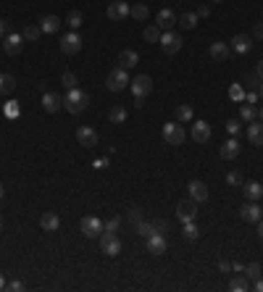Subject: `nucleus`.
Wrapping results in <instances>:
<instances>
[{"instance_id":"1","label":"nucleus","mask_w":263,"mask_h":292,"mask_svg":"<svg viewBox=\"0 0 263 292\" xmlns=\"http://www.w3.org/2000/svg\"><path fill=\"white\" fill-rule=\"evenodd\" d=\"M90 105V95L82 90V87H69L66 90V95H64V108L74 116H79L84 108Z\"/></svg>"},{"instance_id":"2","label":"nucleus","mask_w":263,"mask_h":292,"mask_svg":"<svg viewBox=\"0 0 263 292\" xmlns=\"http://www.w3.org/2000/svg\"><path fill=\"white\" fill-rule=\"evenodd\" d=\"M129 74H127V69H121V66H116V69H111V74H108V79H105V84H108V90L111 92H121V90H127L129 87Z\"/></svg>"},{"instance_id":"3","label":"nucleus","mask_w":263,"mask_h":292,"mask_svg":"<svg viewBox=\"0 0 263 292\" xmlns=\"http://www.w3.org/2000/svg\"><path fill=\"white\" fill-rule=\"evenodd\" d=\"M100 240V250L105 253V255H119L121 253V240H119V235L116 232H108V229H103V235L98 237Z\"/></svg>"},{"instance_id":"4","label":"nucleus","mask_w":263,"mask_h":292,"mask_svg":"<svg viewBox=\"0 0 263 292\" xmlns=\"http://www.w3.org/2000/svg\"><path fill=\"white\" fill-rule=\"evenodd\" d=\"M184 127L182 124H174V121H168V124H163V140H166V145H174V148H179L182 142H184Z\"/></svg>"},{"instance_id":"5","label":"nucleus","mask_w":263,"mask_h":292,"mask_svg":"<svg viewBox=\"0 0 263 292\" xmlns=\"http://www.w3.org/2000/svg\"><path fill=\"white\" fill-rule=\"evenodd\" d=\"M182 45H184V40H182V35L174 32V29H171V32H163V35H161V48H163L166 55L179 53V50H182Z\"/></svg>"},{"instance_id":"6","label":"nucleus","mask_w":263,"mask_h":292,"mask_svg":"<svg viewBox=\"0 0 263 292\" xmlns=\"http://www.w3.org/2000/svg\"><path fill=\"white\" fill-rule=\"evenodd\" d=\"M129 84H132V95L134 98H148L150 92H153V79H150L148 74H137Z\"/></svg>"},{"instance_id":"7","label":"nucleus","mask_w":263,"mask_h":292,"mask_svg":"<svg viewBox=\"0 0 263 292\" xmlns=\"http://www.w3.org/2000/svg\"><path fill=\"white\" fill-rule=\"evenodd\" d=\"M79 229H82V235L84 237H90V240H95V237H100L103 235V221L98 219V216H84L82 221H79Z\"/></svg>"},{"instance_id":"8","label":"nucleus","mask_w":263,"mask_h":292,"mask_svg":"<svg viewBox=\"0 0 263 292\" xmlns=\"http://www.w3.org/2000/svg\"><path fill=\"white\" fill-rule=\"evenodd\" d=\"M132 13V6L124 3V0H113L111 6H108V19L111 21H127Z\"/></svg>"},{"instance_id":"9","label":"nucleus","mask_w":263,"mask_h":292,"mask_svg":"<svg viewBox=\"0 0 263 292\" xmlns=\"http://www.w3.org/2000/svg\"><path fill=\"white\" fill-rule=\"evenodd\" d=\"M177 216H179L182 224H184V221H195V216H197V203L192 200V197H187V200H179V203H177Z\"/></svg>"},{"instance_id":"10","label":"nucleus","mask_w":263,"mask_h":292,"mask_svg":"<svg viewBox=\"0 0 263 292\" xmlns=\"http://www.w3.org/2000/svg\"><path fill=\"white\" fill-rule=\"evenodd\" d=\"M240 216H242V221H247V224H258V221L263 219V208L258 206V200H250V203H245V206L240 208Z\"/></svg>"},{"instance_id":"11","label":"nucleus","mask_w":263,"mask_h":292,"mask_svg":"<svg viewBox=\"0 0 263 292\" xmlns=\"http://www.w3.org/2000/svg\"><path fill=\"white\" fill-rule=\"evenodd\" d=\"M82 50V37L76 35V32H69L61 37V53H66V55H74V53H79Z\"/></svg>"},{"instance_id":"12","label":"nucleus","mask_w":263,"mask_h":292,"mask_svg":"<svg viewBox=\"0 0 263 292\" xmlns=\"http://www.w3.org/2000/svg\"><path fill=\"white\" fill-rule=\"evenodd\" d=\"M166 250H168V240H166V235L153 232V235L148 237V253H153V255H163Z\"/></svg>"},{"instance_id":"13","label":"nucleus","mask_w":263,"mask_h":292,"mask_svg":"<svg viewBox=\"0 0 263 292\" xmlns=\"http://www.w3.org/2000/svg\"><path fill=\"white\" fill-rule=\"evenodd\" d=\"M76 142L82 148H98V132L92 127H79L76 129Z\"/></svg>"},{"instance_id":"14","label":"nucleus","mask_w":263,"mask_h":292,"mask_svg":"<svg viewBox=\"0 0 263 292\" xmlns=\"http://www.w3.org/2000/svg\"><path fill=\"white\" fill-rule=\"evenodd\" d=\"M177 21H179V16H177L171 8H161V11H158V16H156V24L163 29V32H171Z\"/></svg>"},{"instance_id":"15","label":"nucleus","mask_w":263,"mask_h":292,"mask_svg":"<svg viewBox=\"0 0 263 292\" xmlns=\"http://www.w3.org/2000/svg\"><path fill=\"white\" fill-rule=\"evenodd\" d=\"M187 192L195 203H206L208 200V187H206V182H200V179H192L187 184Z\"/></svg>"},{"instance_id":"16","label":"nucleus","mask_w":263,"mask_h":292,"mask_svg":"<svg viewBox=\"0 0 263 292\" xmlns=\"http://www.w3.org/2000/svg\"><path fill=\"white\" fill-rule=\"evenodd\" d=\"M21 48H24V37L21 35H6V42H3V50H6V55H19L21 53Z\"/></svg>"},{"instance_id":"17","label":"nucleus","mask_w":263,"mask_h":292,"mask_svg":"<svg viewBox=\"0 0 263 292\" xmlns=\"http://www.w3.org/2000/svg\"><path fill=\"white\" fill-rule=\"evenodd\" d=\"M192 140L200 142V145L211 140V127H208V121H195V124H192Z\"/></svg>"},{"instance_id":"18","label":"nucleus","mask_w":263,"mask_h":292,"mask_svg":"<svg viewBox=\"0 0 263 292\" xmlns=\"http://www.w3.org/2000/svg\"><path fill=\"white\" fill-rule=\"evenodd\" d=\"M40 226H42V232H55V229L61 226L58 213L55 211H45L42 216H40Z\"/></svg>"},{"instance_id":"19","label":"nucleus","mask_w":263,"mask_h":292,"mask_svg":"<svg viewBox=\"0 0 263 292\" xmlns=\"http://www.w3.org/2000/svg\"><path fill=\"white\" fill-rule=\"evenodd\" d=\"M42 108L48 111V113H55L58 108H64V100H61L58 95H53V92L45 90V92H42Z\"/></svg>"},{"instance_id":"20","label":"nucleus","mask_w":263,"mask_h":292,"mask_svg":"<svg viewBox=\"0 0 263 292\" xmlns=\"http://www.w3.org/2000/svg\"><path fill=\"white\" fill-rule=\"evenodd\" d=\"M247 140L258 148L263 145V121H250V124H247Z\"/></svg>"},{"instance_id":"21","label":"nucleus","mask_w":263,"mask_h":292,"mask_svg":"<svg viewBox=\"0 0 263 292\" xmlns=\"http://www.w3.org/2000/svg\"><path fill=\"white\" fill-rule=\"evenodd\" d=\"M237 156H240V142H237V137H229V140L221 145V158L235 161Z\"/></svg>"},{"instance_id":"22","label":"nucleus","mask_w":263,"mask_h":292,"mask_svg":"<svg viewBox=\"0 0 263 292\" xmlns=\"http://www.w3.org/2000/svg\"><path fill=\"white\" fill-rule=\"evenodd\" d=\"M253 48V37L250 35H237L235 40H231V50L235 53H250Z\"/></svg>"},{"instance_id":"23","label":"nucleus","mask_w":263,"mask_h":292,"mask_svg":"<svg viewBox=\"0 0 263 292\" xmlns=\"http://www.w3.org/2000/svg\"><path fill=\"white\" fill-rule=\"evenodd\" d=\"M137 64H140V55H137L134 50H121V53H119V66H121V69L129 71V69H134Z\"/></svg>"},{"instance_id":"24","label":"nucleus","mask_w":263,"mask_h":292,"mask_svg":"<svg viewBox=\"0 0 263 292\" xmlns=\"http://www.w3.org/2000/svg\"><path fill=\"white\" fill-rule=\"evenodd\" d=\"M208 53H211V58H213V61H226V58L231 55V48H229L226 42H213Z\"/></svg>"},{"instance_id":"25","label":"nucleus","mask_w":263,"mask_h":292,"mask_svg":"<svg viewBox=\"0 0 263 292\" xmlns=\"http://www.w3.org/2000/svg\"><path fill=\"white\" fill-rule=\"evenodd\" d=\"M245 197L247 200H260L263 197V184L260 182H247L245 184Z\"/></svg>"},{"instance_id":"26","label":"nucleus","mask_w":263,"mask_h":292,"mask_svg":"<svg viewBox=\"0 0 263 292\" xmlns=\"http://www.w3.org/2000/svg\"><path fill=\"white\" fill-rule=\"evenodd\" d=\"M16 90V76L13 74H0V95H11Z\"/></svg>"},{"instance_id":"27","label":"nucleus","mask_w":263,"mask_h":292,"mask_svg":"<svg viewBox=\"0 0 263 292\" xmlns=\"http://www.w3.org/2000/svg\"><path fill=\"white\" fill-rule=\"evenodd\" d=\"M61 24H64V21H61L58 16H45L42 24H40V29H42L45 35H53V32H58V29H61Z\"/></svg>"},{"instance_id":"28","label":"nucleus","mask_w":263,"mask_h":292,"mask_svg":"<svg viewBox=\"0 0 263 292\" xmlns=\"http://www.w3.org/2000/svg\"><path fill=\"white\" fill-rule=\"evenodd\" d=\"M108 119H111V124H124V121H127V108H124V105H111Z\"/></svg>"},{"instance_id":"29","label":"nucleus","mask_w":263,"mask_h":292,"mask_svg":"<svg viewBox=\"0 0 263 292\" xmlns=\"http://www.w3.org/2000/svg\"><path fill=\"white\" fill-rule=\"evenodd\" d=\"M177 121L179 124H190L192 121V105H187V103L177 105Z\"/></svg>"},{"instance_id":"30","label":"nucleus","mask_w":263,"mask_h":292,"mask_svg":"<svg viewBox=\"0 0 263 292\" xmlns=\"http://www.w3.org/2000/svg\"><path fill=\"white\" fill-rule=\"evenodd\" d=\"M247 287H250V279H247L245 274H237L235 279L229 282V289H231V292H245Z\"/></svg>"},{"instance_id":"31","label":"nucleus","mask_w":263,"mask_h":292,"mask_svg":"<svg viewBox=\"0 0 263 292\" xmlns=\"http://www.w3.org/2000/svg\"><path fill=\"white\" fill-rule=\"evenodd\" d=\"M255 116H258V108H255V105H250V103L240 105V119H242V121H247V124H250V121H255Z\"/></svg>"},{"instance_id":"32","label":"nucleus","mask_w":263,"mask_h":292,"mask_svg":"<svg viewBox=\"0 0 263 292\" xmlns=\"http://www.w3.org/2000/svg\"><path fill=\"white\" fill-rule=\"evenodd\" d=\"M132 19H137V21H145L148 16H150V8L145 6V3H134L132 6V13H129Z\"/></svg>"},{"instance_id":"33","label":"nucleus","mask_w":263,"mask_h":292,"mask_svg":"<svg viewBox=\"0 0 263 292\" xmlns=\"http://www.w3.org/2000/svg\"><path fill=\"white\" fill-rule=\"evenodd\" d=\"M40 35H42V29H40L37 24H29V26H24V32H21V37H24L26 42H37V40H40Z\"/></svg>"},{"instance_id":"34","label":"nucleus","mask_w":263,"mask_h":292,"mask_svg":"<svg viewBox=\"0 0 263 292\" xmlns=\"http://www.w3.org/2000/svg\"><path fill=\"white\" fill-rule=\"evenodd\" d=\"M179 26H184V29H195L197 26V13H182L179 16Z\"/></svg>"},{"instance_id":"35","label":"nucleus","mask_w":263,"mask_h":292,"mask_svg":"<svg viewBox=\"0 0 263 292\" xmlns=\"http://www.w3.org/2000/svg\"><path fill=\"white\" fill-rule=\"evenodd\" d=\"M142 37H145L148 42H161V26H158V24L148 26L145 32H142Z\"/></svg>"},{"instance_id":"36","label":"nucleus","mask_w":263,"mask_h":292,"mask_svg":"<svg viewBox=\"0 0 263 292\" xmlns=\"http://www.w3.org/2000/svg\"><path fill=\"white\" fill-rule=\"evenodd\" d=\"M182 235H184V240H197L200 237V232H197V226H195V221H184V229H182Z\"/></svg>"},{"instance_id":"37","label":"nucleus","mask_w":263,"mask_h":292,"mask_svg":"<svg viewBox=\"0 0 263 292\" xmlns=\"http://www.w3.org/2000/svg\"><path fill=\"white\" fill-rule=\"evenodd\" d=\"M66 24L71 26V29H79L82 24H84V16L79 11H69V16H66Z\"/></svg>"},{"instance_id":"38","label":"nucleus","mask_w":263,"mask_h":292,"mask_svg":"<svg viewBox=\"0 0 263 292\" xmlns=\"http://www.w3.org/2000/svg\"><path fill=\"white\" fill-rule=\"evenodd\" d=\"M134 229H137V235L145 237V240L153 235V224H148V221H137V224H134Z\"/></svg>"},{"instance_id":"39","label":"nucleus","mask_w":263,"mask_h":292,"mask_svg":"<svg viewBox=\"0 0 263 292\" xmlns=\"http://www.w3.org/2000/svg\"><path fill=\"white\" fill-rule=\"evenodd\" d=\"M229 98L235 100V103H240V100L245 98V90H242V84H231V87H229Z\"/></svg>"},{"instance_id":"40","label":"nucleus","mask_w":263,"mask_h":292,"mask_svg":"<svg viewBox=\"0 0 263 292\" xmlns=\"http://www.w3.org/2000/svg\"><path fill=\"white\" fill-rule=\"evenodd\" d=\"M242 274L247 276V279H258V276H260V266H258V264H247Z\"/></svg>"},{"instance_id":"41","label":"nucleus","mask_w":263,"mask_h":292,"mask_svg":"<svg viewBox=\"0 0 263 292\" xmlns=\"http://www.w3.org/2000/svg\"><path fill=\"white\" fill-rule=\"evenodd\" d=\"M240 129H242V124H240L237 119H229V121H226V132H229L231 137H237V134H240Z\"/></svg>"},{"instance_id":"42","label":"nucleus","mask_w":263,"mask_h":292,"mask_svg":"<svg viewBox=\"0 0 263 292\" xmlns=\"http://www.w3.org/2000/svg\"><path fill=\"white\" fill-rule=\"evenodd\" d=\"M103 226L108 229V232H119V226H121V216H111V219H108Z\"/></svg>"},{"instance_id":"43","label":"nucleus","mask_w":263,"mask_h":292,"mask_svg":"<svg viewBox=\"0 0 263 292\" xmlns=\"http://www.w3.org/2000/svg\"><path fill=\"white\" fill-rule=\"evenodd\" d=\"M61 82L66 84V90H69V87H76V74H74V71H64V76H61Z\"/></svg>"},{"instance_id":"44","label":"nucleus","mask_w":263,"mask_h":292,"mask_svg":"<svg viewBox=\"0 0 263 292\" xmlns=\"http://www.w3.org/2000/svg\"><path fill=\"white\" fill-rule=\"evenodd\" d=\"M127 219L132 221V224H137V221H142V208H129V213H127Z\"/></svg>"},{"instance_id":"45","label":"nucleus","mask_w":263,"mask_h":292,"mask_svg":"<svg viewBox=\"0 0 263 292\" xmlns=\"http://www.w3.org/2000/svg\"><path fill=\"white\" fill-rule=\"evenodd\" d=\"M6 116H11V119H16V116H19V103H16V100L6 103Z\"/></svg>"},{"instance_id":"46","label":"nucleus","mask_w":263,"mask_h":292,"mask_svg":"<svg viewBox=\"0 0 263 292\" xmlns=\"http://www.w3.org/2000/svg\"><path fill=\"white\" fill-rule=\"evenodd\" d=\"M226 182L235 184V187H240V184H242V174H240V171H229V174H226Z\"/></svg>"},{"instance_id":"47","label":"nucleus","mask_w":263,"mask_h":292,"mask_svg":"<svg viewBox=\"0 0 263 292\" xmlns=\"http://www.w3.org/2000/svg\"><path fill=\"white\" fill-rule=\"evenodd\" d=\"M153 232L166 235V232H168V224H166V221H153Z\"/></svg>"},{"instance_id":"48","label":"nucleus","mask_w":263,"mask_h":292,"mask_svg":"<svg viewBox=\"0 0 263 292\" xmlns=\"http://www.w3.org/2000/svg\"><path fill=\"white\" fill-rule=\"evenodd\" d=\"M8 289H11V292H21V289H24V284H21V282H11V284H8Z\"/></svg>"},{"instance_id":"49","label":"nucleus","mask_w":263,"mask_h":292,"mask_svg":"<svg viewBox=\"0 0 263 292\" xmlns=\"http://www.w3.org/2000/svg\"><path fill=\"white\" fill-rule=\"evenodd\" d=\"M245 100H247V103H250V105H253V103L258 100V92H255V90H253V92H247V95H245Z\"/></svg>"},{"instance_id":"50","label":"nucleus","mask_w":263,"mask_h":292,"mask_svg":"<svg viewBox=\"0 0 263 292\" xmlns=\"http://www.w3.org/2000/svg\"><path fill=\"white\" fill-rule=\"evenodd\" d=\"M253 35H255V40H260V42H263V21L255 26V32H253Z\"/></svg>"},{"instance_id":"51","label":"nucleus","mask_w":263,"mask_h":292,"mask_svg":"<svg viewBox=\"0 0 263 292\" xmlns=\"http://www.w3.org/2000/svg\"><path fill=\"white\" fill-rule=\"evenodd\" d=\"M253 289H255V292H263V279H260V276H258V279H253Z\"/></svg>"},{"instance_id":"52","label":"nucleus","mask_w":263,"mask_h":292,"mask_svg":"<svg viewBox=\"0 0 263 292\" xmlns=\"http://www.w3.org/2000/svg\"><path fill=\"white\" fill-rule=\"evenodd\" d=\"M229 269H231L229 260H219V271H229Z\"/></svg>"},{"instance_id":"53","label":"nucleus","mask_w":263,"mask_h":292,"mask_svg":"<svg viewBox=\"0 0 263 292\" xmlns=\"http://www.w3.org/2000/svg\"><path fill=\"white\" fill-rule=\"evenodd\" d=\"M231 271H235V274H242V271H245V266H242V264H237V260H235V264H231Z\"/></svg>"},{"instance_id":"54","label":"nucleus","mask_w":263,"mask_h":292,"mask_svg":"<svg viewBox=\"0 0 263 292\" xmlns=\"http://www.w3.org/2000/svg\"><path fill=\"white\" fill-rule=\"evenodd\" d=\"M6 37V19H0V40Z\"/></svg>"},{"instance_id":"55","label":"nucleus","mask_w":263,"mask_h":292,"mask_svg":"<svg viewBox=\"0 0 263 292\" xmlns=\"http://www.w3.org/2000/svg\"><path fill=\"white\" fill-rule=\"evenodd\" d=\"M255 76H258V79H263V61H260L258 69H255Z\"/></svg>"},{"instance_id":"56","label":"nucleus","mask_w":263,"mask_h":292,"mask_svg":"<svg viewBox=\"0 0 263 292\" xmlns=\"http://www.w3.org/2000/svg\"><path fill=\"white\" fill-rule=\"evenodd\" d=\"M255 92H258V98H260V100H263V79H260V82H258V87H255Z\"/></svg>"},{"instance_id":"57","label":"nucleus","mask_w":263,"mask_h":292,"mask_svg":"<svg viewBox=\"0 0 263 292\" xmlns=\"http://www.w3.org/2000/svg\"><path fill=\"white\" fill-rule=\"evenodd\" d=\"M6 287H8V284H6V276H3V274H0V292H3Z\"/></svg>"},{"instance_id":"58","label":"nucleus","mask_w":263,"mask_h":292,"mask_svg":"<svg viewBox=\"0 0 263 292\" xmlns=\"http://www.w3.org/2000/svg\"><path fill=\"white\" fill-rule=\"evenodd\" d=\"M258 237H260V240H263V219H260V221H258Z\"/></svg>"},{"instance_id":"59","label":"nucleus","mask_w":263,"mask_h":292,"mask_svg":"<svg viewBox=\"0 0 263 292\" xmlns=\"http://www.w3.org/2000/svg\"><path fill=\"white\" fill-rule=\"evenodd\" d=\"M3 195H6V190H3V182H0V200H3Z\"/></svg>"},{"instance_id":"60","label":"nucleus","mask_w":263,"mask_h":292,"mask_svg":"<svg viewBox=\"0 0 263 292\" xmlns=\"http://www.w3.org/2000/svg\"><path fill=\"white\" fill-rule=\"evenodd\" d=\"M211 3H224V0H211Z\"/></svg>"},{"instance_id":"61","label":"nucleus","mask_w":263,"mask_h":292,"mask_svg":"<svg viewBox=\"0 0 263 292\" xmlns=\"http://www.w3.org/2000/svg\"><path fill=\"white\" fill-rule=\"evenodd\" d=\"M258 116H260V121H263V108H260V113H258Z\"/></svg>"},{"instance_id":"62","label":"nucleus","mask_w":263,"mask_h":292,"mask_svg":"<svg viewBox=\"0 0 263 292\" xmlns=\"http://www.w3.org/2000/svg\"><path fill=\"white\" fill-rule=\"evenodd\" d=\"M0 229H3V216H0Z\"/></svg>"},{"instance_id":"63","label":"nucleus","mask_w":263,"mask_h":292,"mask_svg":"<svg viewBox=\"0 0 263 292\" xmlns=\"http://www.w3.org/2000/svg\"><path fill=\"white\" fill-rule=\"evenodd\" d=\"M260 16H263V11H260Z\"/></svg>"}]
</instances>
